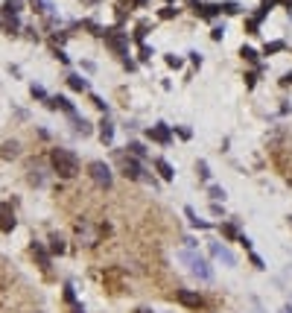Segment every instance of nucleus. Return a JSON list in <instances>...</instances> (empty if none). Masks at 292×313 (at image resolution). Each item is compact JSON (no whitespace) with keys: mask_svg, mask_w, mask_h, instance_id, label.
Here are the masks:
<instances>
[{"mask_svg":"<svg viewBox=\"0 0 292 313\" xmlns=\"http://www.w3.org/2000/svg\"><path fill=\"white\" fill-rule=\"evenodd\" d=\"M50 170L59 179H76L79 176V158H76V152H70L65 146H56L50 152Z\"/></svg>","mask_w":292,"mask_h":313,"instance_id":"obj_1","label":"nucleus"},{"mask_svg":"<svg viewBox=\"0 0 292 313\" xmlns=\"http://www.w3.org/2000/svg\"><path fill=\"white\" fill-rule=\"evenodd\" d=\"M120 173L129 179V182H146V185H152L155 188V179L149 173H146V167H143V161L135 155H126L123 158V164H120Z\"/></svg>","mask_w":292,"mask_h":313,"instance_id":"obj_2","label":"nucleus"},{"mask_svg":"<svg viewBox=\"0 0 292 313\" xmlns=\"http://www.w3.org/2000/svg\"><path fill=\"white\" fill-rule=\"evenodd\" d=\"M103 38L120 59H129V33H123L120 27H108V30H103Z\"/></svg>","mask_w":292,"mask_h":313,"instance_id":"obj_3","label":"nucleus"},{"mask_svg":"<svg viewBox=\"0 0 292 313\" xmlns=\"http://www.w3.org/2000/svg\"><path fill=\"white\" fill-rule=\"evenodd\" d=\"M88 176H91V182H94L97 188H103V191H108V188L114 185V173H111V167H108L105 161H91V164H88Z\"/></svg>","mask_w":292,"mask_h":313,"instance_id":"obj_4","label":"nucleus"},{"mask_svg":"<svg viewBox=\"0 0 292 313\" xmlns=\"http://www.w3.org/2000/svg\"><path fill=\"white\" fill-rule=\"evenodd\" d=\"M184 261L190 263V272L196 275V278H202V281H213V269H210V263L202 258V255H193V252H184L181 255Z\"/></svg>","mask_w":292,"mask_h":313,"instance_id":"obj_5","label":"nucleus"},{"mask_svg":"<svg viewBox=\"0 0 292 313\" xmlns=\"http://www.w3.org/2000/svg\"><path fill=\"white\" fill-rule=\"evenodd\" d=\"M146 135H149V140H155V143H161V146H170L172 143V132L167 123H155V126H149L146 129Z\"/></svg>","mask_w":292,"mask_h":313,"instance_id":"obj_6","label":"nucleus"},{"mask_svg":"<svg viewBox=\"0 0 292 313\" xmlns=\"http://www.w3.org/2000/svg\"><path fill=\"white\" fill-rule=\"evenodd\" d=\"M175 298H178V304H184L190 310H202L205 307V298L199 296V293H193V290H178Z\"/></svg>","mask_w":292,"mask_h":313,"instance_id":"obj_7","label":"nucleus"},{"mask_svg":"<svg viewBox=\"0 0 292 313\" xmlns=\"http://www.w3.org/2000/svg\"><path fill=\"white\" fill-rule=\"evenodd\" d=\"M76 237L82 240V246H94L97 243V237H100V231L91 226L88 220H82V223H76Z\"/></svg>","mask_w":292,"mask_h":313,"instance_id":"obj_8","label":"nucleus"},{"mask_svg":"<svg viewBox=\"0 0 292 313\" xmlns=\"http://www.w3.org/2000/svg\"><path fill=\"white\" fill-rule=\"evenodd\" d=\"M27 179H30L33 188H44V185H47V170H44L41 164H33V167L27 170Z\"/></svg>","mask_w":292,"mask_h":313,"instance_id":"obj_9","label":"nucleus"},{"mask_svg":"<svg viewBox=\"0 0 292 313\" xmlns=\"http://www.w3.org/2000/svg\"><path fill=\"white\" fill-rule=\"evenodd\" d=\"M210 255H213V258H219V261H225L228 266H237V258H234V252H231L228 246L210 243Z\"/></svg>","mask_w":292,"mask_h":313,"instance_id":"obj_10","label":"nucleus"},{"mask_svg":"<svg viewBox=\"0 0 292 313\" xmlns=\"http://www.w3.org/2000/svg\"><path fill=\"white\" fill-rule=\"evenodd\" d=\"M196 15L202 18V21H213L216 15H222V12H219V3H199Z\"/></svg>","mask_w":292,"mask_h":313,"instance_id":"obj_11","label":"nucleus"},{"mask_svg":"<svg viewBox=\"0 0 292 313\" xmlns=\"http://www.w3.org/2000/svg\"><path fill=\"white\" fill-rule=\"evenodd\" d=\"M0 228L3 231H12L15 228V214H12L9 205H3V202H0Z\"/></svg>","mask_w":292,"mask_h":313,"instance_id":"obj_12","label":"nucleus"},{"mask_svg":"<svg viewBox=\"0 0 292 313\" xmlns=\"http://www.w3.org/2000/svg\"><path fill=\"white\" fill-rule=\"evenodd\" d=\"M100 140H103L105 146L114 143V123L108 120V117H103V123H100Z\"/></svg>","mask_w":292,"mask_h":313,"instance_id":"obj_13","label":"nucleus"},{"mask_svg":"<svg viewBox=\"0 0 292 313\" xmlns=\"http://www.w3.org/2000/svg\"><path fill=\"white\" fill-rule=\"evenodd\" d=\"M155 170L161 173L164 182H172V179H175V170H172V164L167 161V158H155Z\"/></svg>","mask_w":292,"mask_h":313,"instance_id":"obj_14","label":"nucleus"},{"mask_svg":"<svg viewBox=\"0 0 292 313\" xmlns=\"http://www.w3.org/2000/svg\"><path fill=\"white\" fill-rule=\"evenodd\" d=\"M47 108H53V111L59 108V111H68V114H76V111H73V103H70L68 97H50V100H47Z\"/></svg>","mask_w":292,"mask_h":313,"instance_id":"obj_15","label":"nucleus"},{"mask_svg":"<svg viewBox=\"0 0 292 313\" xmlns=\"http://www.w3.org/2000/svg\"><path fill=\"white\" fill-rule=\"evenodd\" d=\"M21 9H24V0H6L3 9H0V15L3 18H18L21 15Z\"/></svg>","mask_w":292,"mask_h":313,"instance_id":"obj_16","label":"nucleus"},{"mask_svg":"<svg viewBox=\"0 0 292 313\" xmlns=\"http://www.w3.org/2000/svg\"><path fill=\"white\" fill-rule=\"evenodd\" d=\"M184 217H187V223H190V226H193V228H199V231L210 228V223H207V220H202V217H199V214H196L193 208H184Z\"/></svg>","mask_w":292,"mask_h":313,"instance_id":"obj_17","label":"nucleus"},{"mask_svg":"<svg viewBox=\"0 0 292 313\" xmlns=\"http://www.w3.org/2000/svg\"><path fill=\"white\" fill-rule=\"evenodd\" d=\"M0 155L6 158V161L18 158V155H21V143H18V140H6V143H3V149H0Z\"/></svg>","mask_w":292,"mask_h":313,"instance_id":"obj_18","label":"nucleus"},{"mask_svg":"<svg viewBox=\"0 0 292 313\" xmlns=\"http://www.w3.org/2000/svg\"><path fill=\"white\" fill-rule=\"evenodd\" d=\"M68 85L73 88V91H88V79L82 76V73H70V76H68Z\"/></svg>","mask_w":292,"mask_h":313,"instance_id":"obj_19","label":"nucleus"},{"mask_svg":"<svg viewBox=\"0 0 292 313\" xmlns=\"http://www.w3.org/2000/svg\"><path fill=\"white\" fill-rule=\"evenodd\" d=\"M126 149H129V155L140 158V161H143V158H146V146H143V143H140V140H129V143H126Z\"/></svg>","mask_w":292,"mask_h":313,"instance_id":"obj_20","label":"nucleus"},{"mask_svg":"<svg viewBox=\"0 0 292 313\" xmlns=\"http://www.w3.org/2000/svg\"><path fill=\"white\" fill-rule=\"evenodd\" d=\"M33 255H35V258H38V263H41L44 269L50 266V255H47V249H44V246H41V243H33Z\"/></svg>","mask_w":292,"mask_h":313,"instance_id":"obj_21","label":"nucleus"},{"mask_svg":"<svg viewBox=\"0 0 292 313\" xmlns=\"http://www.w3.org/2000/svg\"><path fill=\"white\" fill-rule=\"evenodd\" d=\"M219 12H222V15H240L242 6L237 0H225V3H219Z\"/></svg>","mask_w":292,"mask_h":313,"instance_id":"obj_22","label":"nucleus"},{"mask_svg":"<svg viewBox=\"0 0 292 313\" xmlns=\"http://www.w3.org/2000/svg\"><path fill=\"white\" fill-rule=\"evenodd\" d=\"M283 50H286V41L277 38V41H269V44L263 47V56H275V53H283Z\"/></svg>","mask_w":292,"mask_h":313,"instance_id":"obj_23","label":"nucleus"},{"mask_svg":"<svg viewBox=\"0 0 292 313\" xmlns=\"http://www.w3.org/2000/svg\"><path fill=\"white\" fill-rule=\"evenodd\" d=\"M70 120H73V129H76L79 135H91V123H88V120L76 117V114H70Z\"/></svg>","mask_w":292,"mask_h":313,"instance_id":"obj_24","label":"nucleus"},{"mask_svg":"<svg viewBox=\"0 0 292 313\" xmlns=\"http://www.w3.org/2000/svg\"><path fill=\"white\" fill-rule=\"evenodd\" d=\"M219 231H222L228 240H240V228L234 226V223H222V226H219Z\"/></svg>","mask_w":292,"mask_h":313,"instance_id":"obj_25","label":"nucleus"},{"mask_svg":"<svg viewBox=\"0 0 292 313\" xmlns=\"http://www.w3.org/2000/svg\"><path fill=\"white\" fill-rule=\"evenodd\" d=\"M65 249H68V246H65V237L53 234V237H50V252H53V255H65Z\"/></svg>","mask_w":292,"mask_h":313,"instance_id":"obj_26","label":"nucleus"},{"mask_svg":"<svg viewBox=\"0 0 292 313\" xmlns=\"http://www.w3.org/2000/svg\"><path fill=\"white\" fill-rule=\"evenodd\" d=\"M207 196H210L213 202H219V199H225L228 193H225V188H219V185H207Z\"/></svg>","mask_w":292,"mask_h":313,"instance_id":"obj_27","label":"nucleus"},{"mask_svg":"<svg viewBox=\"0 0 292 313\" xmlns=\"http://www.w3.org/2000/svg\"><path fill=\"white\" fill-rule=\"evenodd\" d=\"M240 56L245 59V62H251V65H257V59H260V53L254 50V47H242V50H240Z\"/></svg>","mask_w":292,"mask_h":313,"instance_id":"obj_28","label":"nucleus"},{"mask_svg":"<svg viewBox=\"0 0 292 313\" xmlns=\"http://www.w3.org/2000/svg\"><path fill=\"white\" fill-rule=\"evenodd\" d=\"M196 173L202 182H210V167H207V161H196Z\"/></svg>","mask_w":292,"mask_h":313,"instance_id":"obj_29","label":"nucleus"},{"mask_svg":"<svg viewBox=\"0 0 292 313\" xmlns=\"http://www.w3.org/2000/svg\"><path fill=\"white\" fill-rule=\"evenodd\" d=\"M164 62H167V68H172V70L184 68V59H178V56H172V53H167V56H164Z\"/></svg>","mask_w":292,"mask_h":313,"instance_id":"obj_30","label":"nucleus"},{"mask_svg":"<svg viewBox=\"0 0 292 313\" xmlns=\"http://www.w3.org/2000/svg\"><path fill=\"white\" fill-rule=\"evenodd\" d=\"M146 33H149V21H140L138 30H135V41H143V38H146Z\"/></svg>","mask_w":292,"mask_h":313,"instance_id":"obj_31","label":"nucleus"},{"mask_svg":"<svg viewBox=\"0 0 292 313\" xmlns=\"http://www.w3.org/2000/svg\"><path fill=\"white\" fill-rule=\"evenodd\" d=\"M30 94H33L35 100H44V103L50 100V97H47V91H44V88H41V85H30Z\"/></svg>","mask_w":292,"mask_h":313,"instance_id":"obj_32","label":"nucleus"},{"mask_svg":"<svg viewBox=\"0 0 292 313\" xmlns=\"http://www.w3.org/2000/svg\"><path fill=\"white\" fill-rule=\"evenodd\" d=\"M210 38H213V41H222L225 38V24H216V27L210 30Z\"/></svg>","mask_w":292,"mask_h":313,"instance_id":"obj_33","label":"nucleus"},{"mask_svg":"<svg viewBox=\"0 0 292 313\" xmlns=\"http://www.w3.org/2000/svg\"><path fill=\"white\" fill-rule=\"evenodd\" d=\"M178 12H181L178 6H167V9H161V18H164V21H170V18H175Z\"/></svg>","mask_w":292,"mask_h":313,"instance_id":"obj_34","label":"nucleus"},{"mask_svg":"<svg viewBox=\"0 0 292 313\" xmlns=\"http://www.w3.org/2000/svg\"><path fill=\"white\" fill-rule=\"evenodd\" d=\"M257 30H260V24L254 21V18H248V21H245V33H248V35H257Z\"/></svg>","mask_w":292,"mask_h":313,"instance_id":"obj_35","label":"nucleus"},{"mask_svg":"<svg viewBox=\"0 0 292 313\" xmlns=\"http://www.w3.org/2000/svg\"><path fill=\"white\" fill-rule=\"evenodd\" d=\"M152 56H155V50H152V47H146V44H140V62H149Z\"/></svg>","mask_w":292,"mask_h":313,"instance_id":"obj_36","label":"nucleus"},{"mask_svg":"<svg viewBox=\"0 0 292 313\" xmlns=\"http://www.w3.org/2000/svg\"><path fill=\"white\" fill-rule=\"evenodd\" d=\"M190 56V65H193V68H202V53H196V50H190L187 53Z\"/></svg>","mask_w":292,"mask_h":313,"instance_id":"obj_37","label":"nucleus"},{"mask_svg":"<svg viewBox=\"0 0 292 313\" xmlns=\"http://www.w3.org/2000/svg\"><path fill=\"white\" fill-rule=\"evenodd\" d=\"M257 70H260V68H257ZM257 70L245 73V85H248V88H254V85H257Z\"/></svg>","mask_w":292,"mask_h":313,"instance_id":"obj_38","label":"nucleus"},{"mask_svg":"<svg viewBox=\"0 0 292 313\" xmlns=\"http://www.w3.org/2000/svg\"><path fill=\"white\" fill-rule=\"evenodd\" d=\"M65 301L76 304V293H73V287H70V284H65Z\"/></svg>","mask_w":292,"mask_h":313,"instance_id":"obj_39","label":"nucleus"},{"mask_svg":"<svg viewBox=\"0 0 292 313\" xmlns=\"http://www.w3.org/2000/svg\"><path fill=\"white\" fill-rule=\"evenodd\" d=\"M91 103L97 105V108H100V111H108V105L103 103V97H97V94H91Z\"/></svg>","mask_w":292,"mask_h":313,"instance_id":"obj_40","label":"nucleus"},{"mask_svg":"<svg viewBox=\"0 0 292 313\" xmlns=\"http://www.w3.org/2000/svg\"><path fill=\"white\" fill-rule=\"evenodd\" d=\"M175 132H178V138H181V140H187V138H190V129H187V126H178Z\"/></svg>","mask_w":292,"mask_h":313,"instance_id":"obj_41","label":"nucleus"},{"mask_svg":"<svg viewBox=\"0 0 292 313\" xmlns=\"http://www.w3.org/2000/svg\"><path fill=\"white\" fill-rule=\"evenodd\" d=\"M210 214H213V217H222L225 211H222V205H219V202H213V205H210Z\"/></svg>","mask_w":292,"mask_h":313,"instance_id":"obj_42","label":"nucleus"},{"mask_svg":"<svg viewBox=\"0 0 292 313\" xmlns=\"http://www.w3.org/2000/svg\"><path fill=\"white\" fill-rule=\"evenodd\" d=\"M248 258H251V263H254V266H257V269H266V266H263V261H260V255H254V252H251V255H248Z\"/></svg>","mask_w":292,"mask_h":313,"instance_id":"obj_43","label":"nucleus"},{"mask_svg":"<svg viewBox=\"0 0 292 313\" xmlns=\"http://www.w3.org/2000/svg\"><path fill=\"white\" fill-rule=\"evenodd\" d=\"M56 59H59V62H62V65H68V62H70L68 56H65V50H56Z\"/></svg>","mask_w":292,"mask_h":313,"instance_id":"obj_44","label":"nucleus"},{"mask_svg":"<svg viewBox=\"0 0 292 313\" xmlns=\"http://www.w3.org/2000/svg\"><path fill=\"white\" fill-rule=\"evenodd\" d=\"M240 243L245 246V249H248V252H251V240H248V237H245V234H240Z\"/></svg>","mask_w":292,"mask_h":313,"instance_id":"obj_45","label":"nucleus"},{"mask_svg":"<svg viewBox=\"0 0 292 313\" xmlns=\"http://www.w3.org/2000/svg\"><path fill=\"white\" fill-rule=\"evenodd\" d=\"M280 82H283V85H292V70H289V73H283V79H280Z\"/></svg>","mask_w":292,"mask_h":313,"instance_id":"obj_46","label":"nucleus"},{"mask_svg":"<svg viewBox=\"0 0 292 313\" xmlns=\"http://www.w3.org/2000/svg\"><path fill=\"white\" fill-rule=\"evenodd\" d=\"M277 313H292V304H283V307H280Z\"/></svg>","mask_w":292,"mask_h":313,"instance_id":"obj_47","label":"nucleus"},{"mask_svg":"<svg viewBox=\"0 0 292 313\" xmlns=\"http://www.w3.org/2000/svg\"><path fill=\"white\" fill-rule=\"evenodd\" d=\"M73 313H85V307L82 304H73Z\"/></svg>","mask_w":292,"mask_h":313,"instance_id":"obj_48","label":"nucleus"},{"mask_svg":"<svg viewBox=\"0 0 292 313\" xmlns=\"http://www.w3.org/2000/svg\"><path fill=\"white\" fill-rule=\"evenodd\" d=\"M143 3H146V0H135V6H143Z\"/></svg>","mask_w":292,"mask_h":313,"instance_id":"obj_49","label":"nucleus"},{"mask_svg":"<svg viewBox=\"0 0 292 313\" xmlns=\"http://www.w3.org/2000/svg\"><path fill=\"white\" fill-rule=\"evenodd\" d=\"M289 226H292V217H289Z\"/></svg>","mask_w":292,"mask_h":313,"instance_id":"obj_50","label":"nucleus"}]
</instances>
